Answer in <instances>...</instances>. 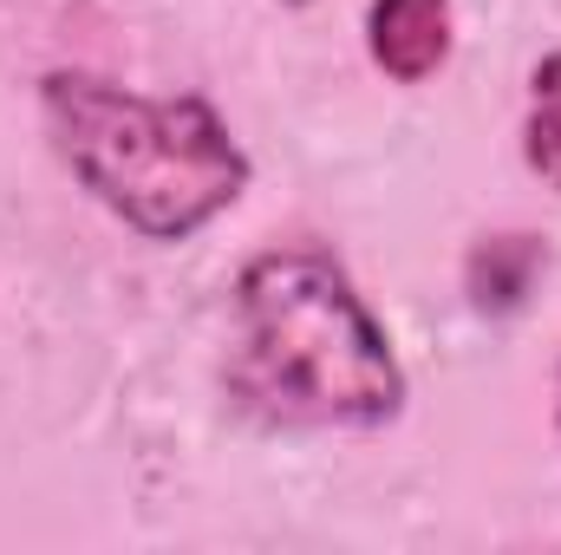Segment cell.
Instances as JSON below:
<instances>
[{
  "label": "cell",
  "mask_w": 561,
  "mask_h": 555,
  "mask_svg": "<svg viewBox=\"0 0 561 555\" xmlns=\"http://www.w3.org/2000/svg\"><path fill=\"white\" fill-rule=\"evenodd\" d=\"M222 386L268 431H386L412 399L386 320L320 242H275L236 269Z\"/></svg>",
  "instance_id": "1"
},
{
  "label": "cell",
  "mask_w": 561,
  "mask_h": 555,
  "mask_svg": "<svg viewBox=\"0 0 561 555\" xmlns=\"http://www.w3.org/2000/svg\"><path fill=\"white\" fill-rule=\"evenodd\" d=\"M457 39L450 0H373L366 7V53L392 86H424L444 72Z\"/></svg>",
  "instance_id": "3"
},
{
  "label": "cell",
  "mask_w": 561,
  "mask_h": 555,
  "mask_svg": "<svg viewBox=\"0 0 561 555\" xmlns=\"http://www.w3.org/2000/svg\"><path fill=\"white\" fill-rule=\"evenodd\" d=\"M556 431H561V373H556Z\"/></svg>",
  "instance_id": "6"
},
{
  "label": "cell",
  "mask_w": 561,
  "mask_h": 555,
  "mask_svg": "<svg viewBox=\"0 0 561 555\" xmlns=\"http://www.w3.org/2000/svg\"><path fill=\"white\" fill-rule=\"evenodd\" d=\"M523 163L561 196V53H542L529 72V112H523Z\"/></svg>",
  "instance_id": "5"
},
{
  "label": "cell",
  "mask_w": 561,
  "mask_h": 555,
  "mask_svg": "<svg viewBox=\"0 0 561 555\" xmlns=\"http://www.w3.org/2000/svg\"><path fill=\"white\" fill-rule=\"evenodd\" d=\"M542 269H549V242L529 236V229H503V236H483L463 256V294H470L477 314L496 320V314H516L536 294Z\"/></svg>",
  "instance_id": "4"
},
{
  "label": "cell",
  "mask_w": 561,
  "mask_h": 555,
  "mask_svg": "<svg viewBox=\"0 0 561 555\" xmlns=\"http://www.w3.org/2000/svg\"><path fill=\"white\" fill-rule=\"evenodd\" d=\"M39 118L72 183L163 249L203 236L255 183V157L203 92L144 99L105 72L53 66L39 79Z\"/></svg>",
  "instance_id": "2"
}]
</instances>
